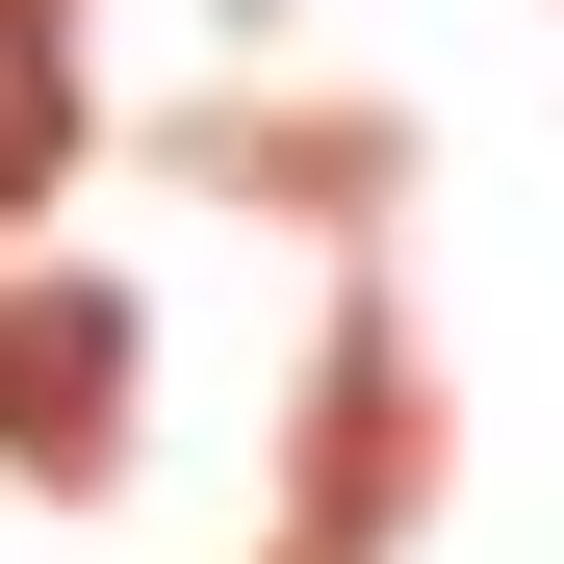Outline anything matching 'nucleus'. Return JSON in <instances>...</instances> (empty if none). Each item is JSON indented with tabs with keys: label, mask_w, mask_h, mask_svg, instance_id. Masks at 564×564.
<instances>
[{
	"label": "nucleus",
	"mask_w": 564,
	"mask_h": 564,
	"mask_svg": "<svg viewBox=\"0 0 564 564\" xmlns=\"http://www.w3.org/2000/svg\"><path fill=\"white\" fill-rule=\"evenodd\" d=\"M52 154H77V52L52 0H0V206H52Z\"/></svg>",
	"instance_id": "1"
}]
</instances>
